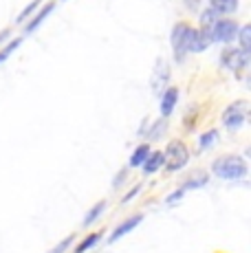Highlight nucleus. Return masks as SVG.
Masks as SVG:
<instances>
[{
	"label": "nucleus",
	"mask_w": 251,
	"mask_h": 253,
	"mask_svg": "<svg viewBox=\"0 0 251 253\" xmlns=\"http://www.w3.org/2000/svg\"><path fill=\"white\" fill-rule=\"evenodd\" d=\"M211 174L223 181H243L249 174V163L243 154H223V157L214 159L211 163Z\"/></svg>",
	"instance_id": "f257e3e1"
},
{
	"label": "nucleus",
	"mask_w": 251,
	"mask_h": 253,
	"mask_svg": "<svg viewBox=\"0 0 251 253\" xmlns=\"http://www.w3.org/2000/svg\"><path fill=\"white\" fill-rule=\"evenodd\" d=\"M161 152H163L161 169H166V172H170V174L181 172V169L190 163V148H187V143L185 141H181V139L167 141L166 148H163Z\"/></svg>",
	"instance_id": "f03ea898"
},
{
	"label": "nucleus",
	"mask_w": 251,
	"mask_h": 253,
	"mask_svg": "<svg viewBox=\"0 0 251 253\" xmlns=\"http://www.w3.org/2000/svg\"><path fill=\"white\" fill-rule=\"evenodd\" d=\"M190 33H192V24L187 20H178L174 22L170 31V44H172V55L178 66L185 64L187 57V42H190Z\"/></svg>",
	"instance_id": "7ed1b4c3"
},
{
	"label": "nucleus",
	"mask_w": 251,
	"mask_h": 253,
	"mask_svg": "<svg viewBox=\"0 0 251 253\" xmlns=\"http://www.w3.org/2000/svg\"><path fill=\"white\" fill-rule=\"evenodd\" d=\"M238 29L240 24L234 20V18H218L214 24L209 27V40L211 44H229V42L236 40L238 36Z\"/></svg>",
	"instance_id": "20e7f679"
},
{
	"label": "nucleus",
	"mask_w": 251,
	"mask_h": 253,
	"mask_svg": "<svg viewBox=\"0 0 251 253\" xmlns=\"http://www.w3.org/2000/svg\"><path fill=\"white\" fill-rule=\"evenodd\" d=\"M247 108H249L247 101L238 99L223 110V117H220V119H223V126L229 130V132H238V130L247 124Z\"/></svg>",
	"instance_id": "39448f33"
},
{
	"label": "nucleus",
	"mask_w": 251,
	"mask_h": 253,
	"mask_svg": "<svg viewBox=\"0 0 251 253\" xmlns=\"http://www.w3.org/2000/svg\"><path fill=\"white\" fill-rule=\"evenodd\" d=\"M249 62H251V53L240 51L238 46H227V48H223V53H220V64H223L227 71L240 73L247 69Z\"/></svg>",
	"instance_id": "423d86ee"
},
{
	"label": "nucleus",
	"mask_w": 251,
	"mask_h": 253,
	"mask_svg": "<svg viewBox=\"0 0 251 253\" xmlns=\"http://www.w3.org/2000/svg\"><path fill=\"white\" fill-rule=\"evenodd\" d=\"M209 46H211L209 27H192L190 42H187V53H203Z\"/></svg>",
	"instance_id": "0eeeda50"
},
{
	"label": "nucleus",
	"mask_w": 251,
	"mask_h": 253,
	"mask_svg": "<svg viewBox=\"0 0 251 253\" xmlns=\"http://www.w3.org/2000/svg\"><path fill=\"white\" fill-rule=\"evenodd\" d=\"M167 82H170V64H167V60L159 57L157 64H154V73H152V90L157 95H161L167 88Z\"/></svg>",
	"instance_id": "6e6552de"
},
{
	"label": "nucleus",
	"mask_w": 251,
	"mask_h": 253,
	"mask_svg": "<svg viewBox=\"0 0 251 253\" xmlns=\"http://www.w3.org/2000/svg\"><path fill=\"white\" fill-rule=\"evenodd\" d=\"M141 220H143V213H132V216L126 218L124 222H119V225L115 227L113 231H110V236H108V240H106V242H108V245H115V242H119L124 236H128L130 231L137 229Z\"/></svg>",
	"instance_id": "1a4fd4ad"
},
{
	"label": "nucleus",
	"mask_w": 251,
	"mask_h": 253,
	"mask_svg": "<svg viewBox=\"0 0 251 253\" xmlns=\"http://www.w3.org/2000/svg\"><path fill=\"white\" fill-rule=\"evenodd\" d=\"M161 99H159V110H161V117L163 119H170L172 113H174L176 104H178V97H181V90L176 86H167L166 90L161 92Z\"/></svg>",
	"instance_id": "9d476101"
},
{
	"label": "nucleus",
	"mask_w": 251,
	"mask_h": 253,
	"mask_svg": "<svg viewBox=\"0 0 251 253\" xmlns=\"http://www.w3.org/2000/svg\"><path fill=\"white\" fill-rule=\"evenodd\" d=\"M53 9H55V2H46V4H42V7L38 9V11L33 13V16L25 22V29H22V31H25V36H31V33H36L38 29H40L42 24H44L46 18L51 16Z\"/></svg>",
	"instance_id": "9b49d317"
},
{
	"label": "nucleus",
	"mask_w": 251,
	"mask_h": 253,
	"mask_svg": "<svg viewBox=\"0 0 251 253\" xmlns=\"http://www.w3.org/2000/svg\"><path fill=\"white\" fill-rule=\"evenodd\" d=\"M209 9H214L220 18L236 16V11L240 9V0H207Z\"/></svg>",
	"instance_id": "f8f14e48"
},
{
	"label": "nucleus",
	"mask_w": 251,
	"mask_h": 253,
	"mask_svg": "<svg viewBox=\"0 0 251 253\" xmlns=\"http://www.w3.org/2000/svg\"><path fill=\"white\" fill-rule=\"evenodd\" d=\"M161 165H163V152L161 150H150L148 159L141 165V174L143 176H152V174H157L161 169Z\"/></svg>",
	"instance_id": "ddd939ff"
},
{
	"label": "nucleus",
	"mask_w": 251,
	"mask_h": 253,
	"mask_svg": "<svg viewBox=\"0 0 251 253\" xmlns=\"http://www.w3.org/2000/svg\"><path fill=\"white\" fill-rule=\"evenodd\" d=\"M150 143H139L137 148H134V152L130 154V161H128V168H141L143 165V161L148 159V154H150Z\"/></svg>",
	"instance_id": "4468645a"
},
{
	"label": "nucleus",
	"mask_w": 251,
	"mask_h": 253,
	"mask_svg": "<svg viewBox=\"0 0 251 253\" xmlns=\"http://www.w3.org/2000/svg\"><path fill=\"white\" fill-rule=\"evenodd\" d=\"M166 130H167V119H163V117H161V119H157L154 124L148 126V130H146V134H143V137H146L148 143H152V141L161 139V134L166 132Z\"/></svg>",
	"instance_id": "2eb2a0df"
},
{
	"label": "nucleus",
	"mask_w": 251,
	"mask_h": 253,
	"mask_svg": "<svg viewBox=\"0 0 251 253\" xmlns=\"http://www.w3.org/2000/svg\"><path fill=\"white\" fill-rule=\"evenodd\" d=\"M101 238H104V231H93V233H88V236H86L84 240H82L80 245L75 247V253H86V251L95 249V247L99 245Z\"/></svg>",
	"instance_id": "dca6fc26"
},
{
	"label": "nucleus",
	"mask_w": 251,
	"mask_h": 253,
	"mask_svg": "<svg viewBox=\"0 0 251 253\" xmlns=\"http://www.w3.org/2000/svg\"><path fill=\"white\" fill-rule=\"evenodd\" d=\"M106 205H108V203H106V201L95 203V205L90 207L88 211H86V216H84V220H82V225H84V227H90V225H93V222H97V220H99V216L106 211Z\"/></svg>",
	"instance_id": "f3484780"
},
{
	"label": "nucleus",
	"mask_w": 251,
	"mask_h": 253,
	"mask_svg": "<svg viewBox=\"0 0 251 253\" xmlns=\"http://www.w3.org/2000/svg\"><path fill=\"white\" fill-rule=\"evenodd\" d=\"M207 183H209V174H207V172H196V174H192V176L187 178V181L183 183L181 187L187 192V189H201V187H205Z\"/></svg>",
	"instance_id": "a211bd4d"
},
{
	"label": "nucleus",
	"mask_w": 251,
	"mask_h": 253,
	"mask_svg": "<svg viewBox=\"0 0 251 253\" xmlns=\"http://www.w3.org/2000/svg\"><path fill=\"white\" fill-rule=\"evenodd\" d=\"M236 40H238V48H240V51L251 53V24H240Z\"/></svg>",
	"instance_id": "6ab92c4d"
},
{
	"label": "nucleus",
	"mask_w": 251,
	"mask_h": 253,
	"mask_svg": "<svg viewBox=\"0 0 251 253\" xmlns=\"http://www.w3.org/2000/svg\"><path fill=\"white\" fill-rule=\"evenodd\" d=\"M216 141H218V130L216 128L205 130L203 134H199V150H209Z\"/></svg>",
	"instance_id": "aec40b11"
},
{
	"label": "nucleus",
	"mask_w": 251,
	"mask_h": 253,
	"mask_svg": "<svg viewBox=\"0 0 251 253\" xmlns=\"http://www.w3.org/2000/svg\"><path fill=\"white\" fill-rule=\"evenodd\" d=\"M22 44V36L20 38H13V40H9L7 44H4L2 48H0V64H4V62L9 60V57L16 53V48Z\"/></svg>",
	"instance_id": "412c9836"
},
{
	"label": "nucleus",
	"mask_w": 251,
	"mask_h": 253,
	"mask_svg": "<svg viewBox=\"0 0 251 253\" xmlns=\"http://www.w3.org/2000/svg\"><path fill=\"white\" fill-rule=\"evenodd\" d=\"M40 7H42V0H31V2H29V4H27V7H25V9H22V11H20V13H18L16 22H18V24L27 22V20H29V18H31V16H33V13H36V11H38V9H40Z\"/></svg>",
	"instance_id": "4be33fe9"
},
{
	"label": "nucleus",
	"mask_w": 251,
	"mask_h": 253,
	"mask_svg": "<svg viewBox=\"0 0 251 253\" xmlns=\"http://www.w3.org/2000/svg\"><path fill=\"white\" fill-rule=\"evenodd\" d=\"M218 13L214 11V9H203V11H199V22H201V27H211V24H214L216 20H218Z\"/></svg>",
	"instance_id": "5701e85b"
},
{
	"label": "nucleus",
	"mask_w": 251,
	"mask_h": 253,
	"mask_svg": "<svg viewBox=\"0 0 251 253\" xmlns=\"http://www.w3.org/2000/svg\"><path fill=\"white\" fill-rule=\"evenodd\" d=\"M75 240H77V238H75V233H71V236H66L64 240H60V242H57L55 247H51V249L46 251V253H66V251L71 249V245H73Z\"/></svg>",
	"instance_id": "b1692460"
},
{
	"label": "nucleus",
	"mask_w": 251,
	"mask_h": 253,
	"mask_svg": "<svg viewBox=\"0 0 251 253\" xmlns=\"http://www.w3.org/2000/svg\"><path fill=\"white\" fill-rule=\"evenodd\" d=\"M183 196H185V189H183L181 185H178L174 192H170V194L166 196V205H167V207H174L178 201H183Z\"/></svg>",
	"instance_id": "393cba45"
},
{
	"label": "nucleus",
	"mask_w": 251,
	"mask_h": 253,
	"mask_svg": "<svg viewBox=\"0 0 251 253\" xmlns=\"http://www.w3.org/2000/svg\"><path fill=\"white\" fill-rule=\"evenodd\" d=\"M128 174H130V169H128V168H124L122 172H119L117 176L113 178V187H122V185L126 183V178H128Z\"/></svg>",
	"instance_id": "a878e982"
},
{
	"label": "nucleus",
	"mask_w": 251,
	"mask_h": 253,
	"mask_svg": "<svg viewBox=\"0 0 251 253\" xmlns=\"http://www.w3.org/2000/svg\"><path fill=\"white\" fill-rule=\"evenodd\" d=\"M139 192H141V185H134V187L130 189V192L122 198V205H128V203H132V201H134V196H137Z\"/></svg>",
	"instance_id": "bb28decb"
},
{
	"label": "nucleus",
	"mask_w": 251,
	"mask_h": 253,
	"mask_svg": "<svg viewBox=\"0 0 251 253\" xmlns=\"http://www.w3.org/2000/svg\"><path fill=\"white\" fill-rule=\"evenodd\" d=\"M185 7L190 9L192 13H199L201 11V0H185Z\"/></svg>",
	"instance_id": "cd10ccee"
},
{
	"label": "nucleus",
	"mask_w": 251,
	"mask_h": 253,
	"mask_svg": "<svg viewBox=\"0 0 251 253\" xmlns=\"http://www.w3.org/2000/svg\"><path fill=\"white\" fill-rule=\"evenodd\" d=\"M9 40H11V29H2V31H0V48L7 44Z\"/></svg>",
	"instance_id": "c85d7f7f"
},
{
	"label": "nucleus",
	"mask_w": 251,
	"mask_h": 253,
	"mask_svg": "<svg viewBox=\"0 0 251 253\" xmlns=\"http://www.w3.org/2000/svg\"><path fill=\"white\" fill-rule=\"evenodd\" d=\"M148 126H150V121H148V119H143V121H141V126H139V132H137V137H143V132H146V130H148Z\"/></svg>",
	"instance_id": "c756f323"
}]
</instances>
